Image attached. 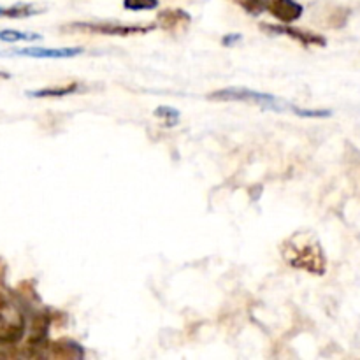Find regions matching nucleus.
Masks as SVG:
<instances>
[{
	"instance_id": "nucleus-1",
	"label": "nucleus",
	"mask_w": 360,
	"mask_h": 360,
	"mask_svg": "<svg viewBox=\"0 0 360 360\" xmlns=\"http://www.w3.org/2000/svg\"><path fill=\"white\" fill-rule=\"evenodd\" d=\"M281 255L288 266L302 269L306 273L323 276L327 271V259L322 246L313 236L295 234L281 245Z\"/></svg>"
},
{
	"instance_id": "nucleus-2",
	"label": "nucleus",
	"mask_w": 360,
	"mask_h": 360,
	"mask_svg": "<svg viewBox=\"0 0 360 360\" xmlns=\"http://www.w3.org/2000/svg\"><path fill=\"white\" fill-rule=\"evenodd\" d=\"M157 28V23H116V21H72L62 27L67 34L109 35V37H132L146 35Z\"/></svg>"
},
{
	"instance_id": "nucleus-3",
	"label": "nucleus",
	"mask_w": 360,
	"mask_h": 360,
	"mask_svg": "<svg viewBox=\"0 0 360 360\" xmlns=\"http://www.w3.org/2000/svg\"><path fill=\"white\" fill-rule=\"evenodd\" d=\"M207 98H210V101L220 102H245V104H253L259 105V108L262 109H273V111H285V108H288L292 111V108H294L292 104L274 97V95L262 94V91L250 90V88L243 86H232L224 88V90H217L213 91V94H210Z\"/></svg>"
},
{
	"instance_id": "nucleus-4",
	"label": "nucleus",
	"mask_w": 360,
	"mask_h": 360,
	"mask_svg": "<svg viewBox=\"0 0 360 360\" xmlns=\"http://www.w3.org/2000/svg\"><path fill=\"white\" fill-rule=\"evenodd\" d=\"M259 27H260V30L266 32V34L271 35V37H274V35H287V37L301 42V44L306 46V48H311V46H320V48H323V46L327 44V41L323 35L315 34V32L304 30V28L292 27V25L260 23Z\"/></svg>"
},
{
	"instance_id": "nucleus-5",
	"label": "nucleus",
	"mask_w": 360,
	"mask_h": 360,
	"mask_svg": "<svg viewBox=\"0 0 360 360\" xmlns=\"http://www.w3.org/2000/svg\"><path fill=\"white\" fill-rule=\"evenodd\" d=\"M84 49L76 46V48H21L11 49L9 53H2L7 56H28V58H74L81 55Z\"/></svg>"
},
{
	"instance_id": "nucleus-6",
	"label": "nucleus",
	"mask_w": 360,
	"mask_h": 360,
	"mask_svg": "<svg viewBox=\"0 0 360 360\" xmlns=\"http://www.w3.org/2000/svg\"><path fill=\"white\" fill-rule=\"evenodd\" d=\"M266 11H269L283 25H292L304 13V7L295 0H267Z\"/></svg>"
},
{
	"instance_id": "nucleus-7",
	"label": "nucleus",
	"mask_w": 360,
	"mask_h": 360,
	"mask_svg": "<svg viewBox=\"0 0 360 360\" xmlns=\"http://www.w3.org/2000/svg\"><path fill=\"white\" fill-rule=\"evenodd\" d=\"M190 23H192V16L186 11L176 9V7L164 9L157 14V27L164 28V30L171 32V34L185 30Z\"/></svg>"
},
{
	"instance_id": "nucleus-8",
	"label": "nucleus",
	"mask_w": 360,
	"mask_h": 360,
	"mask_svg": "<svg viewBox=\"0 0 360 360\" xmlns=\"http://www.w3.org/2000/svg\"><path fill=\"white\" fill-rule=\"evenodd\" d=\"M25 333H27V326H25V316L21 315L14 322L0 326V348H6V350L14 348L23 340Z\"/></svg>"
},
{
	"instance_id": "nucleus-9",
	"label": "nucleus",
	"mask_w": 360,
	"mask_h": 360,
	"mask_svg": "<svg viewBox=\"0 0 360 360\" xmlns=\"http://www.w3.org/2000/svg\"><path fill=\"white\" fill-rule=\"evenodd\" d=\"M46 350H49V355H51L53 359L63 360L83 357V350H81L79 345L74 343V341L70 340H65V338L53 341V343H48V348H46Z\"/></svg>"
},
{
	"instance_id": "nucleus-10",
	"label": "nucleus",
	"mask_w": 360,
	"mask_h": 360,
	"mask_svg": "<svg viewBox=\"0 0 360 360\" xmlns=\"http://www.w3.org/2000/svg\"><path fill=\"white\" fill-rule=\"evenodd\" d=\"M81 90H83V84H81L79 81H72V83L62 84V86H51V88H42V90L27 91V95L34 98H58V97H67V95L79 94Z\"/></svg>"
},
{
	"instance_id": "nucleus-11",
	"label": "nucleus",
	"mask_w": 360,
	"mask_h": 360,
	"mask_svg": "<svg viewBox=\"0 0 360 360\" xmlns=\"http://www.w3.org/2000/svg\"><path fill=\"white\" fill-rule=\"evenodd\" d=\"M46 13V9L39 4H14V6L9 7H2L0 6V18H30V16H37V14Z\"/></svg>"
},
{
	"instance_id": "nucleus-12",
	"label": "nucleus",
	"mask_w": 360,
	"mask_h": 360,
	"mask_svg": "<svg viewBox=\"0 0 360 360\" xmlns=\"http://www.w3.org/2000/svg\"><path fill=\"white\" fill-rule=\"evenodd\" d=\"M42 35L35 32H21V30H0V41L6 42H18V41H41Z\"/></svg>"
},
{
	"instance_id": "nucleus-13",
	"label": "nucleus",
	"mask_w": 360,
	"mask_h": 360,
	"mask_svg": "<svg viewBox=\"0 0 360 360\" xmlns=\"http://www.w3.org/2000/svg\"><path fill=\"white\" fill-rule=\"evenodd\" d=\"M245 13L252 14V16H259L266 11L267 0H234Z\"/></svg>"
},
{
	"instance_id": "nucleus-14",
	"label": "nucleus",
	"mask_w": 360,
	"mask_h": 360,
	"mask_svg": "<svg viewBox=\"0 0 360 360\" xmlns=\"http://www.w3.org/2000/svg\"><path fill=\"white\" fill-rule=\"evenodd\" d=\"M155 116L160 120H164L167 127L178 125L179 122V111L174 108H169V105H160L158 109H155Z\"/></svg>"
},
{
	"instance_id": "nucleus-15",
	"label": "nucleus",
	"mask_w": 360,
	"mask_h": 360,
	"mask_svg": "<svg viewBox=\"0 0 360 360\" xmlns=\"http://www.w3.org/2000/svg\"><path fill=\"white\" fill-rule=\"evenodd\" d=\"M158 6V0H123V9L127 11H151Z\"/></svg>"
},
{
	"instance_id": "nucleus-16",
	"label": "nucleus",
	"mask_w": 360,
	"mask_h": 360,
	"mask_svg": "<svg viewBox=\"0 0 360 360\" xmlns=\"http://www.w3.org/2000/svg\"><path fill=\"white\" fill-rule=\"evenodd\" d=\"M292 111L297 116H302V118H329V116L333 115L329 109H302L297 108V105H294Z\"/></svg>"
},
{
	"instance_id": "nucleus-17",
	"label": "nucleus",
	"mask_w": 360,
	"mask_h": 360,
	"mask_svg": "<svg viewBox=\"0 0 360 360\" xmlns=\"http://www.w3.org/2000/svg\"><path fill=\"white\" fill-rule=\"evenodd\" d=\"M9 308H11L9 295H7L4 290H0V322H4V316H6L7 311H9Z\"/></svg>"
},
{
	"instance_id": "nucleus-18",
	"label": "nucleus",
	"mask_w": 360,
	"mask_h": 360,
	"mask_svg": "<svg viewBox=\"0 0 360 360\" xmlns=\"http://www.w3.org/2000/svg\"><path fill=\"white\" fill-rule=\"evenodd\" d=\"M239 41H241V35H239V34H229V35H225L224 39H221V44L232 46V44H236V42H239Z\"/></svg>"
},
{
	"instance_id": "nucleus-19",
	"label": "nucleus",
	"mask_w": 360,
	"mask_h": 360,
	"mask_svg": "<svg viewBox=\"0 0 360 360\" xmlns=\"http://www.w3.org/2000/svg\"><path fill=\"white\" fill-rule=\"evenodd\" d=\"M4 274H6V264H4L2 259H0V283H2L4 280Z\"/></svg>"
},
{
	"instance_id": "nucleus-20",
	"label": "nucleus",
	"mask_w": 360,
	"mask_h": 360,
	"mask_svg": "<svg viewBox=\"0 0 360 360\" xmlns=\"http://www.w3.org/2000/svg\"><path fill=\"white\" fill-rule=\"evenodd\" d=\"M0 77H2V79H9L11 74H7V72H4V70H0Z\"/></svg>"
}]
</instances>
